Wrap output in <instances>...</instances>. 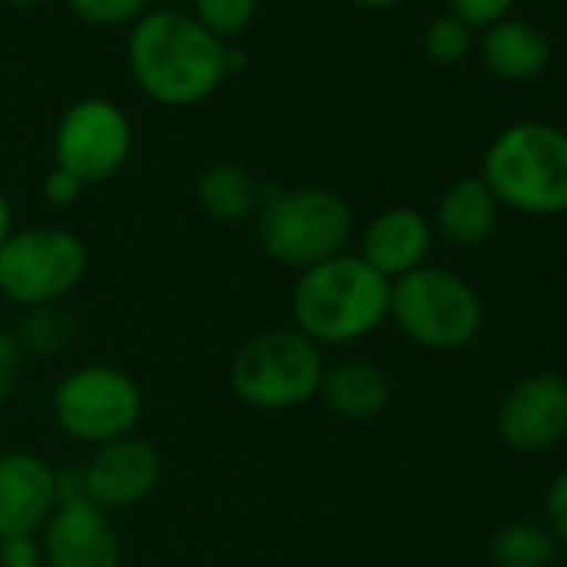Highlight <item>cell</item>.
Segmentation results:
<instances>
[{
    "label": "cell",
    "mask_w": 567,
    "mask_h": 567,
    "mask_svg": "<svg viewBox=\"0 0 567 567\" xmlns=\"http://www.w3.org/2000/svg\"><path fill=\"white\" fill-rule=\"evenodd\" d=\"M137 87L164 107L207 101L227 78V44L181 11H147L127 41Z\"/></svg>",
    "instance_id": "cell-1"
},
{
    "label": "cell",
    "mask_w": 567,
    "mask_h": 567,
    "mask_svg": "<svg viewBox=\"0 0 567 567\" xmlns=\"http://www.w3.org/2000/svg\"><path fill=\"white\" fill-rule=\"evenodd\" d=\"M391 315V280L358 254H338L298 274L291 295L295 331L318 348L354 344L374 334Z\"/></svg>",
    "instance_id": "cell-2"
},
{
    "label": "cell",
    "mask_w": 567,
    "mask_h": 567,
    "mask_svg": "<svg viewBox=\"0 0 567 567\" xmlns=\"http://www.w3.org/2000/svg\"><path fill=\"white\" fill-rule=\"evenodd\" d=\"M481 181L497 204L530 217L567 210V134L560 127L524 121L501 131L487 154Z\"/></svg>",
    "instance_id": "cell-3"
},
{
    "label": "cell",
    "mask_w": 567,
    "mask_h": 567,
    "mask_svg": "<svg viewBox=\"0 0 567 567\" xmlns=\"http://www.w3.org/2000/svg\"><path fill=\"white\" fill-rule=\"evenodd\" d=\"M254 227L260 250L274 264L305 274L348 250L354 214L328 187H270Z\"/></svg>",
    "instance_id": "cell-4"
},
{
    "label": "cell",
    "mask_w": 567,
    "mask_h": 567,
    "mask_svg": "<svg viewBox=\"0 0 567 567\" xmlns=\"http://www.w3.org/2000/svg\"><path fill=\"white\" fill-rule=\"evenodd\" d=\"M324 371V348H318L295 328H280L244 341L230 361L227 381L240 404L280 414L315 401Z\"/></svg>",
    "instance_id": "cell-5"
},
{
    "label": "cell",
    "mask_w": 567,
    "mask_h": 567,
    "mask_svg": "<svg viewBox=\"0 0 567 567\" xmlns=\"http://www.w3.org/2000/svg\"><path fill=\"white\" fill-rule=\"evenodd\" d=\"M401 334L427 351H457L481 334L484 308L464 277L444 267H417L391 284V315Z\"/></svg>",
    "instance_id": "cell-6"
},
{
    "label": "cell",
    "mask_w": 567,
    "mask_h": 567,
    "mask_svg": "<svg viewBox=\"0 0 567 567\" xmlns=\"http://www.w3.org/2000/svg\"><path fill=\"white\" fill-rule=\"evenodd\" d=\"M91 267L87 244L64 227L11 230L0 244V291L21 308L61 305L74 295Z\"/></svg>",
    "instance_id": "cell-7"
},
{
    "label": "cell",
    "mask_w": 567,
    "mask_h": 567,
    "mask_svg": "<svg viewBox=\"0 0 567 567\" xmlns=\"http://www.w3.org/2000/svg\"><path fill=\"white\" fill-rule=\"evenodd\" d=\"M144 417L141 384L111 364H84L64 374L54 391V421L78 444H111L137 434Z\"/></svg>",
    "instance_id": "cell-8"
},
{
    "label": "cell",
    "mask_w": 567,
    "mask_h": 567,
    "mask_svg": "<svg viewBox=\"0 0 567 567\" xmlns=\"http://www.w3.org/2000/svg\"><path fill=\"white\" fill-rule=\"evenodd\" d=\"M134 131L127 114L104 97H84L54 131V167L74 174L84 187L104 184L127 164Z\"/></svg>",
    "instance_id": "cell-9"
},
{
    "label": "cell",
    "mask_w": 567,
    "mask_h": 567,
    "mask_svg": "<svg viewBox=\"0 0 567 567\" xmlns=\"http://www.w3.org/2000/svg\"><path fill=\"white\" fill-rule=\"evenodd\" d=\"M161 474H164V457L157 444L141 434H127L94 447V454L81 467L84 497L104 507L107 514L134 507L144 497H151L154 487L161 484Z\"/></svg>",
    "instance_id": "cell-10"
},
{
    "label": "cell",
    "mask_w": 567,
    "mask_h": 567,
    "mask_svg": "<svg viewBox=\"0 0 567 567\" xmlns=\"http://www.w3.org/2000/svg\"><path fill=\"white\" fill-rule=\"evenodd\" d=\"M44 567H121L124 550L104 507L87 497H61L41 530Z\"/></svg>",
    "instance_id": "cell-11"
},
{
    "label": "cell",
    "mask_w": 567,
    "mask_h": 567,
    "mask_svg": "<svg viewBox=\"0 0 567 567\" xmlns=\"http://www.w3.org/2000/svg\"><path fill=\"white\" fill-rule=\"evenodd\" d=\"M497 431L507 447L537 454L567 434V381L560 374H530L511 388L497 408Z\"/></svg>",
    "instance_id": "cell-12"
},
{
    "label": "cell",
    "mask_w": 567,
    "mask_h": 567,
    "mask_svg": "<svg viewBox=\"0 0 567 567\" xmlns=\"http://www.w3.org/2000/svg\"><path fill=\"white\" fill-rule=\"evenodd\" d=\"M61 501L58 471L31 451L0 454V540L38 537Z\"/></svg>",
    "instance_id": "cell-13"
},
{
    "label": "cell",
    "mask_w": 567,
    "mask_h": 567,
    "mask_svg": "<svg viewBox=\"0 0 567 567\" xmlns=\"http://www.w3.org/2000/svg\"><path fill=\"white\" fill-rule=\"evenodd\" d=\"M431 224L414 207H391L381 210L361 237V260L374 267L384 280H401L411 270L427 264L431 254Z\"/></svg>",
    "instance_id": "cell-14"
},
{
    "label": "cell",
    "mask_w": 567,
    "mask_h": 567,
    "mask_svg": "<svg viewBox=\"0 0 567 567\" xmlns=\"http://www.w3.org/2000/svg\"><path fill=\"white\" fill-rule=\"evenodd\" d=\"M481 61L494 78H501L507 84H527L547 71L550 41L540 28H534L527 21H507L504 18L484 31Z\"/></svg>",
    "instance_id": "cell-15"
},
{
    "label": "cell",
    "mask_w": 567,
    "mask_h": 567,
    "mask_svg": "<svg viewBox=\"0 0 567 567\" xmlns=\"http://www.w3.org/2000/svg\"><path fill=\"white\" fill-rule=\"evenodd\" d=\"M267 194H270V184H264L254 171L234 161H217L197 177V204L217 224L254 220Z\"/></svg>",
    "instance_id": "cell-16"
},
{
    "label": "cell",
    "mask_w": 567,
    "mask_h": 567,
    "mask_svg": "<svg viewBox=\"0 0 567 567\" xmlns=\"http://www.w3.org/2000/svg\"><path fill=\"white\" fill-rule=\"evenodd\" d=\"M318 398L331 414L344 421H371L388 408L391 381L371 361H341L324 371Z\"/></svg>",
    "instance_id": "cell-17"
},
{
    "label": "cell",
    "mask_w": 567,
    "mask_h": 567,
    "mask_svg": "<svg viewBox=\"0 0 567 567\" xmlns=\"http://www.w3.org/2000/svg\"><path fill=\"white\" fill-rule=\"evenodd\" d=\"M497 224V200L481 177L454 181L437 200V230L454 247H477Z\"/></svg>",
    "instance_id": "cell-18"
},
{
    "label": "cell",
    "mask_w": 567,
    "mask_h": 567,
    "mask_svg": "<svg viewBox=\"0 0 567 567\" xmlns=\"http://www.w3.org/2000/svg\"><path fill=\"white\" fill-rule=\"evenodd\" d=\"M78 338V318L64 305H41L28 308L14 341L21 344L24 358H54L64 354Z\"/></svg>",
    "instance_id": "cell-19"
},
{
    "label": "cell",
    "mask_w": 567,
    "mask_h": 567,
    "mask_svg": "<svg viewBox=\"0 0 567 567\" xmlns=\"http://www.w3.org/2000/svg\"><path fill=\"white\" fill-rule=\"evenodd\" d=\"M554 554L557 540L550 537V530L530 520L507 524L487 540V557L494 567H550Z\"/></svg>",
    "instance_id": "cell-20"
},
{
    "label": "cell",
    "mask_w": 567,
    "mask_h": 567,
    "mask_svg": "<svg viewBox=\"0 0 567 567\" xmlns=\"http://www.w3.org/2000/svg\"><path fill=\"white\" fill-rule=\"evenodd\" d=\"M257 0H194V21L217 41L237 38L250 28Z\"/></svg>",
    "instance_id": "cell-21"
},
{
    "label": "cell",
    "mask_w": 567,
    "mask_h": 567,
    "mask_svg": "<svg viewBox=\"0 0 567 567\" xmlns=\"http://www.w3.org/2000/svg\"><path fill=\"white\" fill-rule=\"evenodd\" d=\"M424 54L434 61V64H461L467 54H471V28L454 18V14H444L437 18L427 31H424Z\"/></svg>",
    "instance_id": "cell-22"
},
{
    "label": "cell",
    "mask_w": 567,
    "mask_h": 567,
    "mask_svg": "<svg viewBox=\"0 0 567 567\" xmlns=\"http://www.w3.org/2000/svg\"><path fill=\"white\" fill-rule=\"evenodd\" d=\"M68 8L94 28H121V24H137L151 0H68Z\"/></svg>",
    "instance_id": "cell-23"
},
{
    "label": "cell",
    "mask_w": 567,
    "mask_h": 567,
    "mask_svg": "<svg viewBox=\"0 0 567 567\" xmlns=\"http://www.w3.org/2000/svg\"><path fill=\"white\" fill-rule=\"evenodd\" d=\"M24 351L21 344L14 341L11 331H0V408H8L18 384H21V374H24Z\"/></svg>",
    "instance_id": "cell-24"
},
{
    "label": "cell",
    "mask_w": 567,
    "mask_h": 567,
    "mask_svg": "<svg viewBox=\"0 0 567 567\" xmlns=\"http://www.w3.org/2000/svg\"><path fill=\"white\" fill-rule=\"evenodd\" d=\"M447 4H451V14L461 18L471 31L474 28H484L487 31L491 24H497V21L507 18L514 0H447Z\"/></svg>",
    "instance_id": "cell-25"
},
{
    "label": "cell",
    "mask_w": 567,
    "mask_h": 567,
    "mask_svg": "<svg viewBox=\"0 0 567 567\" xmlns=\"http://www.w3.org/2000/svg\"><path fill=\"white\" fill-rule=\"evenodd\" d=\"M544 517H547V530L557 544H567V467L550 481L547 494H544Z\"/></svg>",
    "instance_id": "cell-26"
},
{
    "label": "cell",
    "mask_w": 567,
    "mask_h": 567,
    "mask_svg": "<svg viewBox=\"0 0 567 567\" xmlns=\"http://www.w3.org/2000/svg\"><path fill=\"white\" fill-rule=\"evenodd\" d=\"M31 564H44L41 534L38 537H4V540H0V567H31Z\"/></svg>",
    "instance_id": "cell-27"
},
{
    "label": "cell",
    "mask_w": 567,
    "mask_h": 567,
    "mask_svg": "<svg viewBox=\"0 0 567 567\" xmlns=\"http://www.w3.org/2000/svg\"><path fill=\"white\" fill-rule=\"evenodd\" d=\"M81 194H84V184H81L74 174L61 171V167H54V171L44 177V200H48L51 207H71V204L81 200Z\"/></svg>",
    "instance_id": "cell-28"
},
{
    "label": "cell",
    "mask_w": 567,
    "mask_h": 567,
    "mask_svg": "<svg viewBox=\"0 0 567 567\" xmlns=\"http://www.w3.org/2000/svg\"><path fill=\"white\" fill-rule=\"evenodd\" d=\"M11 230H14V214H11V200H8V194L0 190V244H4L8 237H11Z\"/></svg>",
    "instance_id": "cell-29"
},
{
    "label": "cell",
    "mask_w": 567,
    "mask_h": 567,
    "mask_svg": "<svg viewBox=\"0 0 567 567\" xmlns=\"http://www.w3.org/2000/svg\"><path fill=\"white\" fill-rule=\"evenodd\" d=\"M361 8H371V11H384V8H398L401 0H354Z\"/></svg>",
    "instance_id": "cell-30"
},
{
    "label": "cell",
    "mask_w": 567,
    "mask_h": 567,
    "mask_svg": "<svg viewBox=\"0 0 567 567\" xmlns=\"http://www.w3.org/2000/svg\"><path fill=\"white\" fill-rule=\"evenodd\" d=\"M8 4H18V8H34V4H44V0H8Z\"/></svg>",
    "instance_id": "cell-31"
},
{
    "label": "cell",
    "mask_w": 567,
    "mask_h": 567,
    "mask_svg": "<svg viewBox=\"0 0 567 567\" xmlns=\"http://www.w3.org/2000/svg\"><path fill=\"white\" fill-rule=\"evenodd\" d=\"M0 305H4V291H0Z\"/></svg>",
    "instance_id": "cell-32"
},
{
    "label": "cell",
    "mask_w": 567,
    "mask_h": 567,
    "mask_svg": "<svg viewBox=\"0 0 567 567\" xmlns=\"http://www.w3.org/2000/svg\"><path fill=\"white\" fill-rule=\"evenodd\" d=\"M31 567H44V564H31Z\"/></svg>",
    "instance_id": "cell-33"
}]
</instances>
